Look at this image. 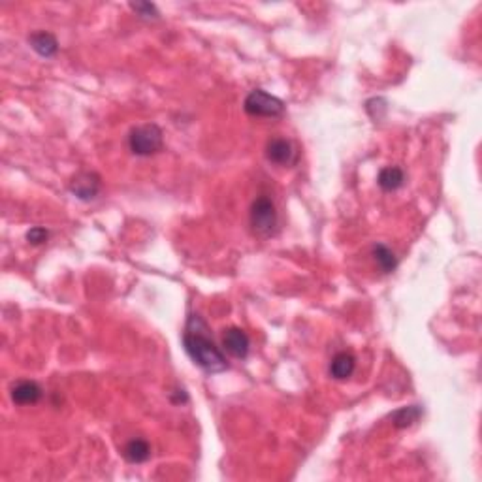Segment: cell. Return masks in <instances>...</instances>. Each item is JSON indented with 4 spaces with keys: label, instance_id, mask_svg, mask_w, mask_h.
I'll list each match as a JSON object with an SVG mask.
<instances>
[{
    "label": "cell",
    "instance_id": "cell-2",
    "mask_svg": "<svg viewBox=\"0 0 482 482\" xmlns=\"http://www.w3.org/2000/svg\"><path fill=\"white\" fill-rule=\"evenodd\" d=\"M164 134L163 128L155 125V123H147V125H139V127L130 130L128 136V147L136 157H151L157 155L158 151H163Z\"/></svg>",
    "mask_w": 482,
    "mask_h": 482
},
{
    "label": "cell",
    "instance_id": "cell-8",
    "mask_svg": "<svg viewBox=\"0 0 482 482\" xmlns=\"http://www.w3.org/2000/svg\"><path fill=\"white\" fill-rule=\"evenodd\" d=\"M13 404L34 405L42 399V388L34 380H21L12 388Z\"/></svg>",
    "mask_w": 482,
    "mask_h": 482
},
{
    "label": "cell",
    "instance_id": "cell-6",
    "mask_svg": "<svg viewBox=\"0 0 482 482\" xmlns=\"http://www.w3.org/2000/svg\"><path fill=\"white\" fill-rule=\"evenodd\" d=\"M100 175L95 172H79L72 181H70V191L76 194L79 200L89 202V200L97 198V194L100 193Z\"/></svg>",
    "mask_w": 482,
    "mask_h": 482
},
{
    "label": "cell",
    "instance_id": "cell-15",
    "mask_svg": "<svg viewBox=\"0 0 482 482\" xmlns=\"http://www.w3.org/2000/svg\"><path fill=\"white\" fill-rule=\"evenodd\" d=\"M130 8H132L134 12H136V15H138V18L147 19V21L160 18V13H158L157 6H155V4H151V2H132V4H130Z\"/></svg>",
    "mask_w": 482,
    "mask_h": 482
},
{
    "label": "cell",
    "instance_id": "cell-10",
    "mask_svg": "<svg viewBox=\"0 0 482 482\" xmlns=\"http://www.w3.org/2000/svg\"><path fill=\"white\" fill-rule=\"evenodd\" d=\"M356 360L354 356L349 354V352H338V354L331 358L330 364V375L333 379L345 380L349 379L350 375L354 373Z\"/></svg>",
    "mask_w": 482,
    "mask_h": 482
},
{
    "label": "cell",
    "instance_id": "cell-7",
    "mask_svg": "<svg viewBox=\"0 0 482 482\" xmlns=\"http://www.w3.org/2000/svg\"><path fill=\"white\" fill-rule=\"evenodd\" d=\"M223 349L228 352L230 356H234L237 360H245L249 354V349H251V341H249V336L241 328H228L224 330L223 333Z\"/></svg>",
    "mask_w": 482,
    "mask_h": 482
},
{
    "label": "cell",
    "instance_id": "cell-12",
    "mask_svg": "<svg viewBox=\"0 0 482 482\" xmlns=\"http://www.w3.org/2000/svg\"><path fill=\"white\" fill-rule=\"evenodd\" d=\"M123 454H125V458H127L130 464H144V462L149 460L151 446L145 439H132L128 441Z\"/></svg>",
    "mask_w": 482,
    "mask_h": 482
},
{
    "label": "cell",
    "instance_id": "cell-1",
    "mask_svg": "<svg viewBox=\"0 0 482 482\" xmlns=\"http://www.w3.org/2000/svg\"><path fill=\"white\" fill-rule=\"evenodd\" d=\"M183 345L191 360L202 368L205 373H221L228 368L226 358L221 352L217 345L213 343L209 338V330L207 324L200 315H191L185 326V333H183Z\"/></svg>",
    "mask_w": 482,
    "mask_h": 482
},
{
    "label": "cell",
    "instance_id": "cell-11",
    "mask_svg": "<svg viewBox=\"0 0 482 482\" xmlns=\"http://www.w3.org/2000/svg\"><path fill=\"white\" fill-rule=\"evenodd\" d=\"M405 181L404 170L398 168V166H386L379 172V177H377V183L379 187L386 193H392V191H398Z\"/></svg>",
    "mask_w": 482,
    "mask_h": 482
},
{
    "label": "cell",
    "instance_id": "cell-14",
    "mask_svg": "<svg viewBox=\"0 0 482 482\" xmlns=\"http://www.w3.org/2000/svg\"><path fill=\"white\" fill-rule=\"evenodd\" d=\"M422 416V409L418 405H409V407H401L394 415H392V422L396 428H409L418 418Z\"/></svg>",
    "mask_w": 482,
    "mask_h": 482
},
{
    "label": "cell",
    "instance_id": "cell-13",
    "mask_svg": "<svg viewBox=\"0 0 482 482\" xmlns=\"http://www.w3.org/2000/svg\"><path fill=\"white\" fill-rule=\"evenodd\" d=\"M373 259L375 262H377V266H379L385 273H392V271L398 268V259H396V254H394V251H392L390 247H386L385 243H377V245H373Z\"/></svg>",
    "mask_w": 482,
    "mask_h": 482
},
{
    "label": "cell",
    "instance_id": "cell-16",
    "mask_svg": "<svg viewBox=\"0 0 482 482\" xmlns=\"http://www.w3.org/2000/svg\"><path fill=\"white\" fill-rule=\"evenodd\" d=\"M49 237V232L43 226H34V228H30L29 232H27V241H29L30 245H42V243H46Z\"/></svg>",
    "mask_w": 482,
    "mask_h": 482
},
{
    "label": "cell",
    "instance_id": "cell-9",
    "mask_svg": "<svg viewBox=\"0 0 482 482\" xmlns=\"http://www.w3.org/2000/svg\"><path fill=\"white\" fill-rule=\"evenodd\" d=\"M29 43L30 48L34 49L40 57H46V59L53 57V55L59 51V42H57V38H55L51 32H46V30H38L34 34H30Z\"/></svg>",
    "mask_w": 482,
    "mask_h": 482
},
{
    "label": "cell",
    "instance_id": "cell-5",
    "mask_svg": "<svg viewBox=\"0 0 482 482\" xmlns=\"http://www.w3.org/2000/svg\"><path fill=\"white\" fill-rule=\"evenodd\" d=\"M266 157L277 166H294L298 160L294 145L287 138H271L266 145Z\"/></svg>",
    "mask_w": 482,
    "mask_h": 482
},
{
    "label": "cell",
    "instance_id": "cell-3",
    "mask_svg": "<svg viewBox=\"0 0 482 482\" xmlns=\"http://www.w3.org/2000/svg\"><path fill=\"white\" fill-rule=\"evenodd\" d=\"M249 223L251 228L260 237H270L277 230V211L275 204L268 196H259L251 205L249 213Z\"/></svg>",
    "mask_w": 482,
    "mask_h": 482
},
{
    "label": "cell",
    "instance_id": "cell-4",
    "mask_svg": "<svg viewBox=\"0 0 482 482\" xmlns=\"http://www.w3.org/2000/svg\"><path fill=\"white\" fill-rule=\"evenodd\" d=\"M245 113L251 117H268V119H275L284 113V102L281 98L273 97L270 92L262 89L251 90L243 102Z\"/></svg>",
    "mask_w": 482,
    "mask_h": 482
}]
</instances>
